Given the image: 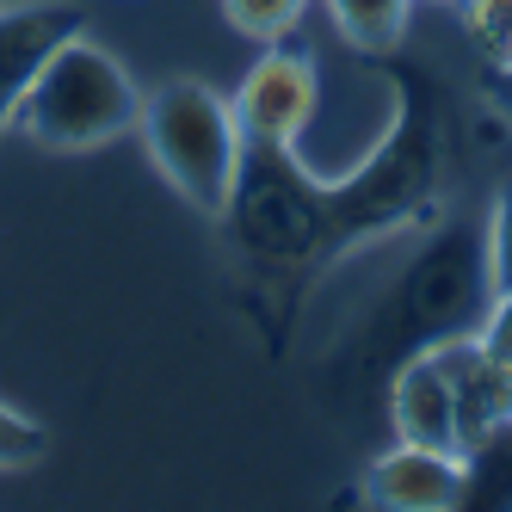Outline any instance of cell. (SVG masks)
<instances>
[{
  "instance_id": "obj_1",
  "label": "cell",
  "mask_w": 512,
  "mask_h": 512,
  "mask_svg": "<svg viewBox=\"0 0 512 512\" xmlns=\"http://www.w3.org/2000/svg\"><path fill=\"white\" fill-rule=\"evenodd\" d=\"M136 124H142V93L130 81V68L112 50H99L87 31L68 38L44 62V75L31 81V93L19 99V118H13L19 136H31L38 149H56V155H87Z\"/></svg>"
},
{
  "instance_id": "obj_2",
  "label": "cell",
  "mask_w": 512,
  "mask_h": 512,
  "mask_svg": "<svg viewBox=\"0 0 512 512\" xmlns=\"http://www.w3.org/2000/svg\"><path fill=\"white\" fill-rule=\"evenodd\" d=\"M142 136L167 186L204 216H229L241 192V118L235 99L204 81H167L142 99Z\"/></svg>"
},
{
  "instance_id": "obj_3",
  "label": "cell",
  "mask_w": 512,
  "mask_h": 512,
  "mask_svg": "<svg viewBox=\"0 0 512 512\" xmlns=\"http://www.w3.org/2000/svg\"><path fill=\"white\" fill-rule=\"evenodd\" d=\"M482 297H494L488 247H475L469 235H445L389 297V327H395L401 346L426 352V346L451 340V334H469Z\"/></svg>"
},
{
  "instance_id": "obj_4",
  "label": "cell",
  "mask_w": 512,
  "mask_h": 512,
  "mask_svg": "<svg viewBox=\"0 0 512 512\" xmlns=\"http://www.w3.org/2000/svg\"><path fill=\"white\" fill-rule=\"evenodd\" d=\"M235 118H241V136L266 142V149H297L303 130L321 118V75L309 56H290V50H272L247 68V81L235 93Z\"/></svg>"
},
{
  "instance_id": "obj_5",
  "label": "cell",
  "mask_w": 512,
  "mask_h": 512,
  "mask_svg": "<svg viewBox=\"0 0 512 512\" xmlns=\"http://www.w3.org/2000/svg\"><path fill=\"white\" fill-rule=\"evenodd\" d=\"M87 31V13L68 0H19L0 7V136L13 130L19 99L31 93V81L44 75V62Z\"/></svg>"
},
{
  "instance_id": "obj_6",
  "label": "cell",
  "mask_w": 512,
  "mask_h": 512,
  "mask_svg": "<svg viewBox=\"0 0 512 512\" xmlns=\"http://www.w3.org/2000/svg\"><path fill=\"white\" fill-rule=\"evenodd\" d=\"M364 494L389 512H451L463 494V457L432 445H395L371 463Z\"/></svg>"
},
{
  "instance_id": "obj_7",
  "label": "cell",
  "mask_w": 512,
  "mask_h": 512,
  "mask_svg": "<svg viewBox=\"0 0 512 512\" xmlns=\"http://www.w3.org/2000/svg\"><path fill=\"white\" fill-rule=\"evenodd\" d=\"M389 414H395V438H401V445L463 451V432H457V389H451L445 364H438L432 352H414V358L395 371Z\"/></svg>"
},
{
  "instance_id": "obj_8",
  "label": "cell",
  "mask_w": 512,
  "mask_h": 512,
  "mask_svg": "<svg viewBox=\"0 0 512 512\" xmlns=\"http://www.w3.org/2000/svg\"><path fill=\"white\" fill-rule=\"evenodd\" d=\"M426 352L445 364V377L457 389V432H463V445L512 414V371H500L475 334H451V340H438Z\"/></svg>"
},
{
  "instance_id": "obj_9",
  "label": "cell",
  "mask_w": 512,
  "mask_h": 512,
  "mask_svg": "<svg viewBox=\"0 0 512 512\" xmlns=\"http://www.w3.org/2000/svg\"><path fill=\"white\" fill-rule=\"evenodd\" d=\"M457 506H512V414L463 445V494Z\"/></svg>"
},
{
  "instance_id": "obj_10",
  "label": "cell",
  "mask_w": 512,
  "mask_h": 512,
  "mask_svg": "<svg viewBox=\"0 0 512 512\" xmlns=\"http://www.w3.org/2000/svg\"><path fill=\"white\" fill-rule=\"evenodd\" d=\"M327 13H334V31H340L352 50L383 56V50H395V44H401L414 0H327Z\"/></svg>"
},
{
  "instance_id": "obj_11",
  "label": "cell",
  "mask_w": 512,
  "mask_h": 512,
  "mask_svg": "<svg viewBox=\"0 0 512 512\" xmlns=\"http://www.w3.org/2000/svg\"><path fill=\"white\" fill-rule=\"evenodd\" d=\"M463 38L488 56V68L512 75V0H457Z\"/></svg>"
},
{
  "instance_id": "obj_12",
  "label": "cell",
  "mask_w": 512,
  "mask_h": 512,
  "mask_svg": "<svg viewBox=\"0 0 512 512\" xmlns=\"http://www.w3.org/2000/svg\"><path fill=\"white\" fill-rule=\"evenodd\" d=\"M303 13H309V0H223V19L241 31V38H253V44L290 38V31L303 25Z\"/></svg>"
},
{
  "instance_id": "obj_13",
  "label": "cell",
  "mask_w": 512,
  "mask_h": 512,
  "mask_svg": "<svg viewBox=\"0 0 512 512\" xmlns=\"http://www.w3.org/2000/svg\"><path fill=\"white\" fill-rule=\"evenodd\" d=\"M44 426L38 420H25V414H13L7 401H0V469H25V463H38L44 457Z\"/></svg>"
},
{
  "instance_id": "obj_14",
  "label": "cell",
  "mask_w": 512,
  "mask_h": 512,
  "mask_svg": "<svg viewBox=\"0 0 512 512\" xmlns=\"http://www.w3.org/2000/svg\"><path fill=\"white\" fill-rule=\"evenodd\" d=\"M488 278H494V290H512V179L494 192V223H488Z\"/></svg>"
},
{
  "instance_id": "obj_15",
  "label": "cell",
  "mask_w": 512,
  "mask_h": 512,
  "mask_svg": "<svg viewBox=\"0 0 512 512\" xmlns=\"http://www.w3.org/2000/svg\"><path fill=\"white\" fill-rule=\"evenodd\" d=\"M475 340H482V352L500 364V371H512V290H494V303H488L482 327H475Z\"/></svg>"
}]
</instances>
